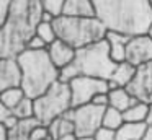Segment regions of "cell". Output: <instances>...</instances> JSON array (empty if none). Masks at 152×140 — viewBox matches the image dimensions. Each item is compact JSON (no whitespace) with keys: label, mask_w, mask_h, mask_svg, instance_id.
<instances>
[{"label":"cell","mask_w":152,"mask_h":140,"mask_svg":"<svg viewBox=\"0 0 152 140\" xmlns=\"http://www.w3.org/2000/svg\"><path fill=\"white\" fill-rule=\"evenodd\" d=\"M151 3H152V0H151Z\"/></svg>","instance_id":"obj_38"},{"label":"cell","mask_w":152,"mask_h":140,"mask_svg":"<svg viewBox=\"0 0 152 140\" xmlns=\"http://www.w3.org/2000/svg\"><path fill=\"white\" fill-rule=\"evenodd\" d=\"M26 49H31V51H43V49H48V44L38 34H34L33 38L28 41V47Z\"/></svg>","instance_id":"obj_28"},{"label":"cell","mask_w":152,"mask_h":140,"mask_svg":"<svg viewBox=\"0 0 152 140\" xmlns=\"http://www.w3.org/2000/svg\"><path fill=\"white\" fill-rule=\"evenodd\" d=\"M93 5L96 18L108 31L137 36L152 28L151 0H93Z\"/></svg>","instance_id":"obj_2"},{"label":"cell","mask_w":152,"mask_h":140,"mask_svg":"<svg viewBox=\"0 0 152 140\" xmlns=\"http://www.w3.org/2000/svg\"><path fill=\"white\" fill-rule=\"evenodd\" d=\"M49 133H51V140H57L64 135H70V133H75V127L74 122L69 116H61L57 119H54L49 124Z\"/></svg>","instance_id":"obj_19"},{"label":"cell","mask_w":152,"mask_h":140,"mask_svg":"<svg viewBox=\"0 0 152 140\" xmlns=\"http://www.w3.org/2000/svg\"><path fill=\"white\" fill-rule=\"evenodd\" d=\"M123 114H124V122H145L149 114V104L137 101Z\"/></svg>","instance_id":"obj_20"},{"label":"cell","mask_w":152,"mask_h":140,"mask_svg":"<svg viewBox=\"0 0 152 140\" xmlns=\"http://www.w3.org/2000/svg\"><path fill=\"white\" fill-rule=\"evenodd\" d=\"M41 122L36 117L20 119L13 129H8V140H31V132Z\"/></svg>","instance_id":"obj_17"},{"label":"cell","mask_w":152,"mask_h":140,"mask_svg":"<svg viewBox=\"0 0 152 140\" xmlns=\"http://www.w3.org/2000/svg\"><path fill=\"white\" fill-rule=\"evenodd\" d=\"M147 129L145 122H124L116 130V140H142Z\"/></svg>","instance_id":"obj_15"},{"label":"cell","mask_w":152,"mask_h":140,"mask_svg":"<svg viewBox=\"0 0 152 140\" xmlns=\"http://www.w3.org/2000/svg\"><path fill=\"white\" fill-rule=\"evenodd\" d=\"M0 140H8V129L0 124Z\"/></svg>","instance_id":"obj_32"},{"label":"cell","mask_w":152,"mask_h":140,"mask_svg":"<svg viewBox=\"0 0 152 140\" xmlns=\"http://www.w3.org/2000/svg\"><path fill=\"white\" fill-rule=\"evenodd\" d=\"M123 124H124V114H123V111L116 109V107H111V106L106 107L105 114H103V127L116 132Z\"/></svg>","instance_id":"obj_22"},{"label":"cell","mask_w":152,"mask_h":140,"mask_svg":"<svg viewBox=\"0 0 152 140\" xmlns=\"http://www.w3.org/2000/svg\"><path fill=\"white\" fill-rule=\"evenodd\" d=\"M54 28L57 33V39H62L72 47L80 49L98 42L106 38V26L96 16H67L61 15L54 20Z\"/></svg>","instance_id":"obj_5"},{"label":"cell","mask_w":152,"mask_h":140,"mask_svg":"<svg viewBox=\"0 0 152 140\" xmlns=\"http://www.w3.org/2000/svg\"><path fill=\"white\" fill-rule=\"evenodd\" d=\"M149 34H151V36H152V28H151V31H149Z\"/></svg>","instance_id":"obj_37"},{"label":"cell","mask_w":152,"mask_h":140,"mask_svg":"<svg viewBox=\"0 0 152 140\" xmlns=\"http://www.w3.org/2000/svg\"><path fill=\"white\" fill-rule=\"evenodd\" d=\"M44 7V12L53 13L54 16H61L62 15V8H64V2L66 0H41Z\"/></svg>","instance_id":"obj_26"},{"label":"cell","mask_w":152,"mask_h":140,"mask_svg":"<svg viewBox=\"0 0 152 140\" xmlns=\"http://www.w3.org/2000/svg\"><path fill=\"white\" fill-rule=\"evenodd\" d=\"M21 72H23V81L21 88L25 90L28 98H38L46 93L56 81H59L61 70L51 60L48 49L43 51H31L26 49L18 55Z\"/></svg>","instance_id":"obj_4"},{"label":"cell","mask_w":152,"mask_h":140,"mask_svg":"<svg viewBox=\"0 0 152 140\" xmlns=\"http://www.w3.org/2000/svg\"><path fill=\"white\" fill-rule=\"evenodd\" d=\"M48 54H49L51 60L54 62V65L61 70V68L67 67L69 64L74 62V59L77 55V49L67 44L62 39H56L53 44L48 46Z\"/></svg>","instance_id":"obj_12"},{"label":"cell","mask_w":152,"mask_h":140,"mask_svg":"<svg viewBox=\"0 0 152 140\" xmlns=\"http://www.w3.org/2000/svg\"><path fill=\"white\" fill-rule=\"evenodd\" d=\"M77 140H95V137L90 135V137H77Z\"/></svg>","instance_id":"obj_36"},{"label":"cell","mask_w":152,"mask_h":140,"mask_svg":"<svg viewBox=\"0 0 152 140\" xmlns=\"http://www.w3.org/2000/svg\"><path fill=\"white\" fill-rule=\"evenodd\" d=\"M93 137H95V140H116V132L106 129V127H102Z\"/></svg>","instance_id":"obj_29"},{"label":"cell","mask_w":152,"mask_h":140,"mask_svg":"<svg viewBox=\"0 0 152 140\" xmlns=\"http://www.w3.org/2000/svg\"><path fill=\"white\" fill-rule=\"evenodd\" d=\"M31 140H51V133H49V127L39 124L38 127H34L31 132Z\"/></svg>","instance_id":"obj_27"},{"label":"cell","mask_w":152,"mask_h":140,"mask_svg":"<svg viewBox=\"0 0 152 140\" xmlns=\"http://www.w3.org/2000/svg\"><path fill=\"white\" fill-rule=\"evenodd\" d=\"M116 65H118V62L113 60L111 54H110L108 41L102 39L98 42L77 49V55L74 62L67 67L61 68L59 80L64 83H69L79 75L110 80L113 77V72L116 70Z\"/></svg>","instance_id":"obj_3"},{"label":"cell","mask_w":152,"mask_h":140,"mask_svg":"<svg viewBox=\"0 0 152 140\" xmlns=\"http://www.w3.org/2000/svg\"><path fill=\"white\" fill-rule=\"evenodd\" d=\"M108 96H110V106L116 107V109L123 111V112H124L126 109H129L134 103L139 101L129 93L128 88H123V86H118V88H115V90H110Z\"/></svg>","instance_id":"obj_16"},{"label":"cell","mask_w":152,"mask_h":140,"mask_svg":"<svg viewBox=\"0 0 152 140\" xmlns=\"http://www.w3.org/2000/svg\"><path fill=\"white\" fill-rule=\"evenodd\" d=\"M18 120L20 119L13 116L12 109H8V107H5V106L0 104V124H2V125H5L7 129H13V127L18 124Z\"/></svg>","instance_id":"obj_25"},{"label":"cell","mask_w":152,"mask_h":140,"mask_svg":"<svg viewBox=\"0 0 152 140\" xmlns=\"http://www.w3.org/2000/svg\"><path fill=\"white\" fill-rule=\"evenodd\" d=\"M23 98H26V93L21 86L18 88H8V90L0 91V104L8 109H13Z\"/></svg>","instance_id":"obj_21"},{"label":"cell","mask_w":152,"mask_h":140,"mask_svg":"<svg viewBox=\"0 0 152 140\" xmlns=\"http://www.w3.org/2000/svg\"><path fill=\"white\" fill-rule=\"evenodd\" d=\"M126 60L131 62L134 67L152 62V36L149 33L131 36L126 51Z\"/></svg>","instance_id":"obj_10"},{"label":"cell","mask_w":152,"mask_h":140,"mask_svg":"<svg viewBox=\"0 0 152 140\" xmlns=\"http://www.w3.org/2000/svg\"><path fill=\"white\" fill-rule=\"evenodd\" d=\"M57 140H77V135L75 133H70V135H64V137H61V139H57Z\"/></svg>","instance_id":"obj_34"},{"label":"cell","mask_w":152,"mask_h":140,"mask_svg":"<svg viewBox=\"0 0 152 140\" xmlns=\"http://www.w3.org/2000/svg\"><path fill=\"white\" fill-rule=\"evenodd\" d=\"M145 124L149 127H152V104H149V114H147V119H145Z\"/></svg>","instance_id":"obj_33"},{"label":"cell","mask_w":152,"mask_h":140,"mask_svg":"<svg viewBox=\"0 0 152 140\" xmlns=\"http://www.w3.org/2000/svg\"><path fill=\"white\" fill-rule=\"evenodd\" d=\"M36 34L46 42L48 46L53 44L54 41L57 39V33H56V28H54V21L49 23V21H41L38 25V29H36Z\"/></svg>","instance_id":"obj_24"},{"label":"cell","mask_w":152,"mask_h":140,"mask_svg":"<svg viewBox=\"0 0 152 140\" xmlns=\"http://www.w3.org/2000/svg\"><path fill=\"white\" fill-rule=\"evenodd\" d=\"M62 15L92 18V16H96V12H95L93 0H66L64 8H62Z\"/></svg>","instance_id":"obj_14"},{"label":"cell","mask_w":152,"mask_h":140,"mask_svg":"<svg viewBox=\"0 0 152 140\" xmlns=\"http://www.w3.org/2000/svg\"><path fill=\"white\" fill-rule=\"evenodd\" d=\"M106 41L110 46V54H111L115 62H124L126 60V51H128V44L131 36L124 34L119 31H108L106 33Z\"/></svg>","instance_id":"obj_13"},{"label":"cell","mask_w":152,"mask_h":140,"mask_svg":"<svg viewBox=\"0 0 152 140\" xmlns=\"http://www.w3.org/2000/svg\"><path fill=\"white\" fill-rule=\"evenodd\" d=\"M12 3H13V0H0V23L7 18Z\"/></svg>","instance_id":"obj_30"},{"label":"cell","mask_w":152,"mask_h":140,"mask_svg":"<svg viewBox=\"0 0 152 140\" xmlns=\"http://www.w3.org/2000/svg\"><path fill=\"white\" fill-rule=\"evenodd\" d=\"M23 81L20 62L17 57H4L0 59V91L8 88H18Z\"/></svg>","instance_id":"obj_11"},{"label":"cell","mask_w":152,"mask_h":140,"mask_svg":"<svg viewBox=\"0 0 152 140\" xmlns=\"http://www.w3.org/2000/svg\"><path fill=\"white\" fill-rule=\"evenodd\" d=\"M70 93H72V106H83L93 101V98L100 93H108L110 83L108 80L93 78L87 75H79L69 81Z\"/></svg>","instance_id":"obj_8"},{"label":"cell","mask_w":152,"mask_h":140,"mask_svg":"<svg viewBox=\"0 0 152 140\" xmlns=\"http://www.w3.org/2000/svg\"><path fill=\"white\" fill-rule=\"evenodd\" d=\"M15 117L18 119H28V117H34V99L33 98H23L17 106L12 109Z\"/></svg>","instance_id":"obj_23"},{"label":"cell","mask_w":152,"mask_h":140,"mask_svg":"<svg viewBox=\"0 0 152 140\" xmlns=\"http://www.w3.org/2000/svg\"><path fill=\"white\" fill-rule=\"evenodd\" d=\"M142 140H152V127H149L147 129V132H145V135H144V139Z\"/></svg>","instance_id":"obj_35"},{"label":"cell","mask_w":152,"mask_h":140,"mask_svg":"<svg viewBox=\"0 0 152 140\" xmlns=\"http://www.w3.org/2000/svg\"><path fill=\"white\" fill-rule=\"evenodd\" d=\"M126 88L136 99L152 104V62L137 67L134 78Z\"/></svg>","instance_id":"obj_9"},{"label":"cell","mask_w":152,"mask_h":140,"mask_svg":"<svg viewBox=\"0 0 152 140\" xmlns=\"http://www.w3.org/2000/svg\"><path fill=\"white\" fill-rule=\"evenodd\" d=\"M41 0H13L8 15L0 23V59L18 57L43 21Z\"/></svg>","instance_id":"obj_1"},{"label":"cell","mask_w":152,"mask_h":140,"mask_svg":"<svg viewBox=\"0 0 152 140\" xmlns=\"http://www.w3.org/2000/svg\"><path fill=\"white\" fill-rule=\"evenodd\" d=\"M136 72H137V67H134L131 62H128V60L119 62V64L116 65V70L113 72V77L110 78V81H113L116 86L126 88L131 83L132 78H134Z\"/></svg>","instance_id":"obj_18"},{"label":"cell","mask_w":152,"mask_h":140,"mask_svg":"<svg viewBox=\"0 0 152 140\" xmlns=\"http://www.w3.org/2000/svg\"><path fill=\"white\" fill-rule=\"evenodd\" d=\"M106 107L96 106L93 103L77 106L67 112V116L72 119L74 127H75L77 137H90L95 135L103 127V114Z\"/></svg>","instance_id":"obj_7"},{"label":"cell","mask_w":152,"mask_h":140,"mask_svg":"<svg viewBox=\"0 0 152 140\" xmlns=\"http://www.w3.org/2000/svg\"><path fill=\"white\" fill-rule=\"evenodd\" d=\"M92 103L96 104V106L108 107V106H110V96H108V93H100V94H96V96L93 98Z\"/></svg>","instance_id":"obj_31"},{"label":"cell","mask_w":152,"mask_h":140,"mask_svg":"<svg viewBox=\"0 0 152 140\" xmlns=\"http://www.w3.org/2000/svg\"><path fill=\"white\" fill-rule=\"evenodd\" d=\"M72 107L70 86L61 80L56 81L46 93L34 98V117L43 125H49L54 119L66 116Z\"/></svg>","instance_id":"obj_6"}]
</instances>
